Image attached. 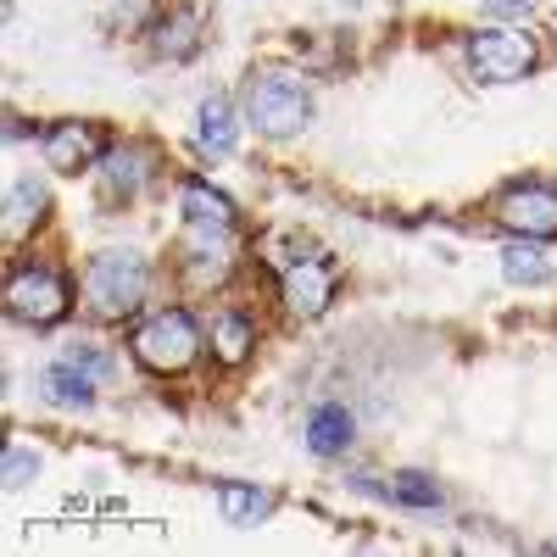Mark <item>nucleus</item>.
Masks as SVG:
<instances>
[{
    "mask_svg": "<svg viewBox=\"0 0 557 557\" xmlns=\"http://www.w3.org/2000/svg\"><path fill=\"white\" fill-rule=\"evenodd\" d=\"M146 290H151V262L139 251H96L78 278V296L84 307L107 318V323H123L146 307Z\"/></svg>",
    "mask_w": 557,
    "mask_h": 557,
    "instance_id": "1",
    "label": "nucleus"
},
{
    "mask_svg": "<svg viewBox=\"0 0 557 557\" xmlns=\"http://www.w3.org/2000/svg\"><path fill=\"white\" fill-rule=\"evenodd\" d=\"M312 117V96H307V84L296 73H251L246 84V123L268 139H285V134H301Z\"/></svg>",
    "mask_w": 557,
    "mask_h": 557,
    "instance_id": "2",
    "label": "nucleus"
},
{
    "mask_svg": "<svg viewBox=\"0 0 557 557\" xmlns=\"http://www.w3.org/2000/svg\"><path fill=\"white\" fill-rule=\"evenodd\" d=\"M134 357H139V368H151V374H184V368L201 357L196 318L184 312V307L151 312V318L134 330Z\"/></svg>",
    "mask_w": 557,
    "mask_h": 557,
    "instance_id": "3",
    "label": "nucleus"
},
{
    "mask_svg": "<svg viewBox=\"0 0 557 557\" xmlns=\"http://www.w3.org/2000/svg\"><path fill=\"white\" fill-rule=\"evenodd\" d=\"M541 62V45L524 28H507V23H485L469 34V67L480 84H519L530 78Z\"/></svg>",
    "mask_w": 557,
    "mask_h": 557,
    "instance_id": "4",
    "label": "nucleus"
},
{
    "mask_svg": "<svg viewBox=\"0 0 557 557\" xmlns=\"http://www.w3.org/2000/svg\"><path fill=\"white\" fill-rule=\"evenodd\" d=\"M73 307V290L67 278L51 273V268H17L7 278V312L17 323H34V330H45V323H62Z\"/></svg>",
    "mask_w": 557,
    "mask_h": 557,
    "instance_id": "5",
    "label": "nucleus"
},
{
    "mask_svg": "<svg viewBox=\"0 0 557 557\" xmlns=\"http://www.w3.org/2000/svg\"><path fill=\"white\" fill-rule=\"evenodd\" d=\"M496 223L507 235H524V240H552L557 235V184H513V190L496 196Z\"/></svg>",
    "mask_w": 557,
    "mask_h": 557,
    "instance_id": "6",
    "label": "nucleus"
},
{
    "mask_svg": "<svg viewBox=\"0 0 557 557\" xmlns=\"http://www.w3.org/2000/svg\"><path fill=\"white\" fill-rule=\"evenodd\" d=\"M45 168L57 173H84V168H101V157L112 151L107 134L96 123H57L51 134H45Z\"/></svg>",
    "mask_w": 557,
    "mask_h": 557,
    "instance_id": "7",
    "label": "nucleus"
},
{
    "mask_svg": "<svg viewBox=\"0 0 557 557\" xmlns=\"http://www.w3.org/2000/svg\"><path fill=\"white\" fill-rule=\"evenodd\" d=\"M278 296H285V307L296 318H318L323 307L335 301V268L323 257H296L285 268V285H278Z\"/></svg>",
    "mask_w": 557,
    "mask_h": 557,
    "instance_id": "8",
    "label": "nucleus"
},
{
    "mask_svg": "<svg viewBox=\"0 0 557 557\" xmlns=\"http://www.w3.org/2000/svg\"><path fill=\"white\" fill-rule=\"evenodd\" d=\"M151 51H157L162 62H190V57L201 51V17H196L190 7L162 12V17L151 23Z\"/></svg>",
    "mask_w": 557,
    "mask_h": 557,
    "instance_id": "9",
    "label": "nucleus"
},
{
    "mask_svg": "<svg viewBox=\"0 0 557 557\" xmlns=\"http://www.w3.org/2000/svg\"><path fill=\"white\" fill-rule=\"evenodd\" d=\"M101 184H107V196L117 201H128V196H139L151 184V151L146 146H112L107 157H101Z\"/></svg>",
    "mask_w": 557,
    "mask_h": 557,
    "instance_id": "10",
    "label": "nucleus"
},
{
    "mask_svg": "<svg viewBox=\"0 0 557 557\" xmlns=\"http://www.w3.org/2000/svg\"><path fill=\"white\" fill-rule=\"evenodd\" d=\"M196 139H201V151H212V157L235 151V139H240V112H235V101H228V96L201 101V112H196Z\"/></svg>",
    "mask_w": 557,
    "mask_h": 557,
    "instance_id": "11",
    "label": "nucleus"
},
{
    "mask_svg": "<svg viewBox=\"0 0 557 557\" xmlns=\"http://www.w3.org/2000/svg\"><path fill=\"white\" fill-rule=\"evenodd\" d=\"M351 435H357V418H351L341 401L312 407V418H307V446H312L318 457H341V451L351 446Z\"/></svg>",
    "mask_w": 557,
    "mask_h": 557,
    "instance_id": "12",
    "label": "nucleus"
},
{
    "mask_svg": "<svg viewBox=\"0 0 557 557\" xmlns=\"http://www.w3.org/2000/svg\"><path fill=\"white\" fill-rule=\"evenodd\" d=\"M39 391H45V401H57V407H89L96 401V374H84L78 362H51L39 374Z\"/></svg>",
    "mask_w": 557,
    "mask_h": 557,
    "instance_id": "13",
    "label": "nucleus"
},
{
    "mask_svg": "<svg viewBox=\"0 0 557 557\" xmlns=\"http://www.w3.org/2000/svg\"><path fill=\"white\" fill-rule=\"evenodd\" d=\"M178 207H184V218L201 223V228H235V201H228L223 190H212V184H201V178L184 184Z\"/></svg>",
    "mask_w": 557,
    "mask_h": 557,
    "instance_id": "14",
    "label": "nucleus"
},
{
    "mask_svg": "<svg viewBox=\"0 0 557 557\" xmlns=\"http://www.w3.org/2000/svg\"><path fill=\"white\" fill-rule=\"evenodd\" d=\"M502 273H507V285H524V290L552 285V262H546V251H541L535 240H524V235L502 251Z\"/></svg>",
    "mask_w": 557,
    "mask_h": 557,
    "instance_id": "15",
    "label": "nucleus"
},
{
    "mask_svg": "<svg viewBox=\"0 0 557 557\" xmlns=\"http://www.w3.org/2000/svg\"><path fill=\"white\" fill-rule=\"evenodd\" d=\"M251 346H257V323H251V318L223 312V318L212 323V357H218L223 368H240V362L251 357Z\"/></svg>",
    "mask_w": 557,
    "mask_h": 557,
    "instance_id": "16",
    "label": "nucleus"
},
{
    "mask_svg": "<svg viewBox=\"0 0 557 557\" xmlns=\"http://www.w3.org/2000/svg\"><path fill=\"white\" fill-rule=\"evenodd\" d=\"M45 207H51V196H45V184L34 178H12V190H7V235H28V228L45 218Z\"/></svg>",
    "mask_w": 557,
    "mask_h": 557,
    "instance_id": "17",
    "label": "nucleus"
},
{
    "mask_svg": "<svg viewBox=\"0 0 557 557\" xmlns=\"http://www.w3.org/2000/svg\"><path fill=\"white\" fill-rule=\"evenodd\" d=\"M218 502H223V519H228V524H257L268 507H273V491H257V485L228 480V485L218 491Z\"/></svg>",
    "mask_w": 557,
    "mask_h": 557,
    "instance_id": "18",
    "label": "nucleus"
},
{
    "mask_svg": "<svg viewBox=\"0 0 557 557\" xmlns=\"http://www.w3.org/2000/svg\"><path fill=\"white\" fill-rule=\"evenodd\" d=\"M391 496L407 502V507H441V485H435L430 474H418V469L391 474Z\"/></svg>",
    "mask_w": 557,
    "mask_h": 557,
    "instance_id": "19",
    "label": "nucleus"
},
{
    "mask_svg": "<svg viewBox=\"0 0 557 557\" xmlns=\"http://www.w3.org/2000/svg\"><path fill=\"white\" fill-rule=\"evenodd\" d=\"M34 474H39V457L23 451V446H12V451H7V485H28Z\"/></svg>",
    "mask_w": 557,
    "mask_h": 557,
    "instance_id": "20",
    "label": "nucleus"
},
{
    "mask_svg": "<svg viewBox=\"0 0 557 557\" xmlns=\"http://www.w3.org/2000/svg\"><path fill=\"white\" fill-rule=\"evenodd\" d=\"M62 357H67V362H78L84 374H96V380H101V374H112V357H101L96 346H67Z\"/></svg>",
    "mask_w": 557,
    "mask_h": 557,
    "instance_id": "21",
    "label": "nucleus"
},
{
    "mask_svg": "<svg viewBox=\"0 0 557 557\" xmlns=\"http://www.w3.org/2000/svg\"><path fill=\"white\" fill-rule=\"evenodd\" d=\"M530 7H535V0H485L491 17H530Z\"/></svg>",
    "mask_w": 557,
    "mask_h": 557,
    "instance_id": "22",
    "label": "nucleus"
}]
</instances>
